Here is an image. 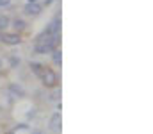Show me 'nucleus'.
I'll return each mask as SVG.
<instances>
[{"label": "nucleus", "instance_id": "6", "mask_svg": "<svg viewBox=\"0 0 153 134\" xmlns=\"http://www.w3.org/2000/svg\"><path fill=\"white\" fill-rule=\"evenodd\" d=\"M48 129L53 131V133H59L61 131V113H53L52 115L50 124H48Z\"/></svg>", "mask_w": 153, "mask_h": 134}, {"label": "nucleus", "instance_id": "7", "mask_svg": "<svg viewBox=\"0 0 153 134\" xmlns=\"http://www.w3.org/2000/svg\"><path fill=\"white\" fill-rule=\"evenodd\" d=\"M9 93H11L13 97H18V98L25 95L23 88H22V86H18V84H9Z\"/></svg>", "mask_w": 153, "mask_h": 134}, {"label": "nucleus", "instance_id": "12", "mask_svg": "<svg viewBox=\"0 0 153 134\" xmlns=\"http://www.w3.org/2000/svg\"><path fill=\"white\" fill-rule=\"evenodd\" d=\"M9 63H11V66L14 68V66H18V64H20V59H18V57H11V59H9Z\"/></svg>", "mask_w": 153, "mask_h": 134}, {"label": "nucleus", "instance_id": "3", "mask_svg": "<svg viewBox=\"0 0 153 134\" xmlns=\"http://www.w3.org/2000/svg\"><path fill=\"white\" fill-rule=\"evenodd\" d=\"M0 41L9 45V46H16V45L22 43V38H20L18 32H2L0 34Z\"/></svg>", "mask_w": 153, "mask_h": 134}, {"label": "nucleus", "instance_id": "4", "mask_svg": "<svg viewBox=\"0 0 153 134\" xmlns=\"http://www.w3.org/2000/svg\"><path fill=\"white\" fill-rule=\"evenodd\" d=\"M59 31H61V16L57 14V16L50 22V25L45 29V32H46V34H59Z\"/></svg>", "mask_w": 153, "mask_h": 134}, {"label": "nucleus", "instance_id": "14", "mask_svg": "<svg viewBox=\"0 0 153 134\" xmlns=\"http://www.w3.org/2000/svg\"><path fill=\"white\" fill-rule=\"evenodd\" d=\"M11 4V0H0V7H7Z\"/></svg>", "mask_w": 153, "mask_h": 134}, {"label": "nucleus", "instance_id": "5", "mask_svg": "<svg viewBox=\"0 0 153 134\" xmlns=\"http://www.w3.org/2000/svg\"><path fill=\"white\" fill-rule=\"evenodd\" d=\"M23 13H25L27 16H39V14H41V5H39L38 2L27 4V5L23 7Z\"/></svg>", "mask_w": 153, "mask_h": 134}, {"label": "nucleus", "instance_id": "18", "mask_svg": "<svg viewBox=\"0 0 153 134\" xmlns=\"http://www.w3.org/2000/svg\"><path fill=\"white\" fill-rule=\"evenodd\" d=\"M0 66H2V61H0Z\"/></svg>", "mask_w": 153, "mask_h": 134}, {"label": "nucleus", "instance_id": "16", "mask_svg": "<svg viewBox=\"0 0 153 134\" xmlns=\"http://www.w3.org/2000/svg\"><path fill=\"white\" fill-rule=\"evenodd\" d=\"M34 2H38V0H27V4H34Z\"/></svg>", "mask_w": 153, "mask_h": 134}, {"label": "nucleus", "instance_id": "13", "mask_svg": "<svg viewBox=\"0 0 153 134\" xmlns=\"http://www.w3.org/2000/svg\"><path fill=\"white\" fill-rule=\"evenodd\" d=\"M59 97H61V89H57L55 93H52V95H50V100H57Z\"/></svg>", "mask_w": 153, "mask_h": 134}, {"label": "nucleus", "instance_id": "11", "mask_svg": "<svg viewBox=\"0 0 153 134\" xmlns=\"http://www.w3.org/2000/svg\"><path fill=\"white\" fill-rule=\"evenodd\" d=\"M9 22H11V20H9L7 16L2 14V16H0V31H4L5 27H9Z\"/></svg>", "mask_w": 153, "mask_h": 134}, {"label": "nucleus", "instance_id": "8", "mask_svg": "<svg viewBox=\"0 0 153 134\" xmlns=\"http://www.w3.org/2000/svg\"><path fill=\"white\" fill-rule=\"evenodd\" d=\"M45 64H41V63H30V70H32V73L34 75H38V77H41V73L45 72Z\"/></svg>", "mask_w": 153, "mask_h": 134}, {"label": "nucleus", "instance_id": "10", "mask_svg": "<svg viewBox=\"0 0 153 134\" xmlns=\"http://www.w3.org/2000/svg\"><path fill=\"white\" fill-rule=\"evenodd\" d=\"M25 25H27V23H25L23 20H20V18H16V20L13 22V27H14L16 31H23V29H25Z\"/></svg>", "mask_w": 153, "mask_h": 134}, {"label": "nucleus", "instance_id": "1", "mask_svg": "<svg viewBox=\"0 0 153 134\" xmlns=\"http://www.w3.org/2000/svg\"><path fill=\"white\" fill-rule=\"evenodd\" d=\"M59 45V34H46L45 31L36 38L34 43V52L36 54H48L52 50H55Z\"/></svg>", "mask_w": 153, "mask_h": 134}, {"label": "nucleus", "instance_id": "17", "mask_svg": "<svg viewBox=\"0 0 153 134\" xmlns=\"http://www.w3.org/2000/svg\"><path fill=\"white\" fill-rule=\"evenodd\" d=\"M5 134H14V131H9V133H5Z\"/></svg>", "mask_w": 153, "mask_h": 134}, {"label": "nucleus", "instance_id": "2", "mask_svg": "<svg viewBox=\"0 0 153 134\" xmlns=\"http://www.w3.org/2000/svg\"><path fill=\"white\" fill-rule=\"evenodd\" d=\"M41 82H43V86L45 88H55L57 86V82H59V77H57V73L53 72V70H50V68H45V72L41 73Z\"/></svg>", "mask_w": 153, "mask_h": 134}, {"label": "nucleus", "instance_id": "15", "mask_svg": "<svg viewBox=\"0 0 153 134\" xmlns=\"http://www.w3.org/2000/svg\"><path fill=\"white\" fill-rule=\"evenodd\" d=\"M52 2H53V0H45V5H50Z\"/></svg>", "mask_w": 153, "mask_h": 134}, {"label": "nucleus", "instance_id": "9", "mask_svg": "<svg viewBox=\"0 0 153 134\" xmlns=\"http://www.w3.org/2000/svg\"><path fill=\"white\" fill-rule=\"evenodd\" d=\"M52 61L55 63V64H61L62 63V55H61V50H52Z\"/></svg>", "mask_w": 153, "mask_h": 134}]
</instances>
